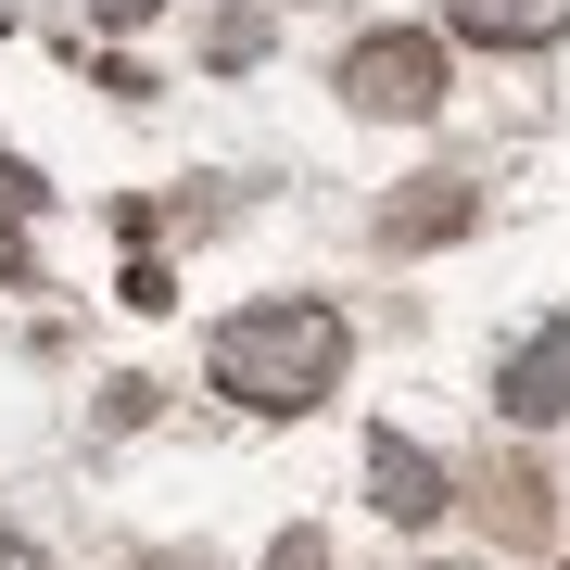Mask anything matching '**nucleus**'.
<instances>
[{
	"mask_svg": "<svg viewBox=\"0 0 570 570\" xmlns=\"http://www.w3.org/2000/svg\"><path fill=\"white\" fill-rule=\"evenodd\" d=\"M444 26L482 39V51H546L558 26H570V0H444Z\"/></svg>",
	"mask_w": 570,
	"mask_h": 570,
	"instance_id": "obj_6",
	"label": "nucleus"
},
{
	"mask_svg": "<svg viewBox=\"0 0 570 570\" xmlns=\"http://www.w3.org/2000/svg\"><path fill=\"white\" fill-rule=\"evenodd\" d=\"M482 520H494V546H546V520H558L546 469H532V456H508V469H482Z\"/></svg>",
	"mask_w": 570,
	"mask_h": 570,
	"instance_id": "obj_7",
	"label": "nucleus"
},
{
	"mask_svg": "<svg viewBox=\"0 0 570 570\" xmlns=\"http://www.w3.org/2000/svg\"><path fill=\"white\" fill-rule=\"evenodd\" d=\"M127 570H204V558H127Z\"/></svg>",
	"mask_w": 570,
	"mask_h": 570,
	"instance_id": "obj_11",
	"label": "nucleus"
},
{
	"mask_svg": "<svg viewBox=\"0 0 570 570\" xmlns=\"http://www.w3.org/2000/svg\"><path fill=\"white\" fill-rule=\"evenodd\" d=\"M343 355H355V330L317 292H279V305H242L216 330V393L254 406V419H305V406L343 393Z\"/></svg>",
	"mask_w": 570,
	"mask_h": 570,
	"instance_id": "obj_1",
	"label": "nucleus"
},
{
	"mask_svg": "<svg viewBox=\"0 0 570 570\" xmlns=\"http://www.w3.org/2000/svg\"><path fill=\"white\" fill-rule=\"evenodd\" d=\"M140 13H153V0H102V26H140Z\"/></svg>",
	"mask_w": 570,
	"mask_h": 570,
	"instance_id": "obj_10",
	"label": "nucleus"
},
{
	"mask_svg": "<svg viewBox=\"0 0 570 570\" xmlns=\"http://www.w3.org/2000/svg\"><path fill=\"white\" fill-rule=\"evenodd\" d=\"M494 419H508V431H558L570 419V317L520 330V343L494 355Z\"/></svg>",
	"mask_w": 570,
	"mask_h": 570,
	"instance_id": "obj_3",
	"label": "nucleus"
},
{
	"mask_svg": "<svg viewBox=\"0 0 570 570\" xmlns=\"http://www.w3.org/2000/svg\"><path fill=\"white\" fill-rule=\"evenodd\" d=\"M0 570H39V546H26V532H0Z\"/></svg>",
	"mask_w": 570,
	"mask_h": 570,
	"instance_id": "obj_9",
	"label": "nucleus"
},
{
	"mask_svg": "<svg viewBox=\"0 0 570 570\" xmlns=\"http://www.w3.org/2000/svg\"><path fill=\"white\" fill-rule=\"evenodd\" d=\"M266 570H330V532H279V546H266Z\"/></svg>",
	"mask_w": 570,
	"mask_h": 570,
	"instance_id": "obj_8",
	"label": "nucleus"
},
{
	"mask_svg": "<svg viewBox=\"0 0 570 570\" xmlns=\"http://www.w3.org/2000/svg\"><path fill=\"white\" fill-rule=\"evenodd\" d=\"M469 216H482V190L456 165H431V178H406L381 204V254H444V242H469Z\"/></svg>",
	"mask_w": 570,
	"mask_h": 570,
	"instance_id": "obj_4",
	"label": "nucleus"
},
{
	"mask_svg": "<svg viewBox=\"0 0 570 570\" xmlns=\"http://www.w3.org/2000/svg\"><path fill=\"white\" fill-rule=\"evenodd\" d=\"M367 508H381V520H444V469H431L419 444H393V431H381V444H367Z\"/></svg>",
	"mask_w": 570,
	"mask_h": 570,
	"instance_id": "obj_5",
	"label": "nucleus"
},
{
	"mask_svg": "<svg viewBox=\"0 0 570 570\" xmlns=\"http://www.w3.org/2000/svg\"><path fill=\"white\" fill-rule=\"evenodd\" d=\"M343 102L355 115H431L444 102V39L431 26H367L343 51Z\"/></svg>",
	"mask_w": 570,
	"mask_h": 570,
	"instance_id": "obj_2",
	"label": "nucleus"
}]
</instances>
